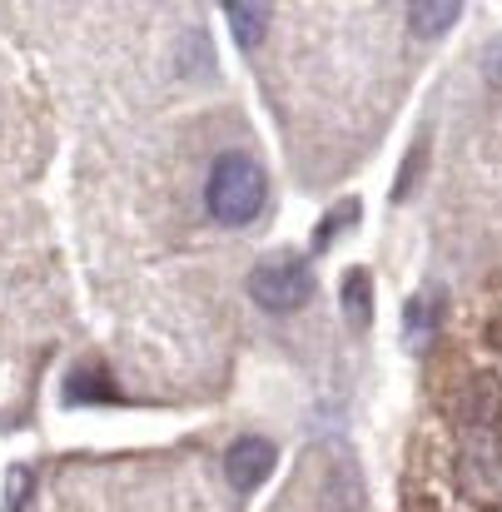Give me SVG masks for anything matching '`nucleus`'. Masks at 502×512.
<instances>
[{"instance_id":"1","label":"nucleus","mask_w":502,"mask_h":512,"mask_svg":"<svg viewBox=\"0 0 502 512\" xmlns=\"http://www.w3.org/2000/svg\"><path fill=\"white\" fill-rule=\"evenodd\" d=\"M264 199H269V174L254 155L244 150H229L209 165V184H204V204L219 224L229 229H244L264 214Z\"/></svg>"},{"instance_id":"2","label":"nucleus","mask_w":502,"mask_h":512,"mask_svg":"<svg viewBox=\"0 0 502 512\" xmlns=\"http://www.w3.org/2000/svg\"><path fill=\"white\" fill-rule=\"evenodd\" d=\"M249 299L269 314H294L314 299V269L294 254H279V259H264L254 274H249Z\"/></svg>"},{"instance_id":"3","label":"nucleus","mask_w":502,"mask_h":512,"mask_svg":"<svg viewBox=\"0 0 502 512\" xmlns=\"http://www.w3.org/2000/svg\"><path fill=\"white\" fill-rule=\"evenodd\" d=\"M274 463H279V448H274L269 438H259V433L234 438L229 453H224V473H229V483H234L239 493H254V488L274 473Z\"/></svg>"},{"instance_id":"4","label":"nucleus","mask_w":502,"mask_h":512,"mask_svg":"<svg viewBox=\"0 0 502 512\" xmlns=\"http://www.w3.org/2000/svg\"><path fill=\"white\" fill-rule=\"evenodd\" d=\"M458 418L468 428H493L502 418V378L498 373H473L463 383V403H458Z\"/></svg>"},{"instance_id":"5","label":"nucleus","mask_w":502,"mask_h":512,"mask_svg":"<svg viewBox=\"0 0 502 512\" xmlns=\"http://www.w3.org/2000/svg\"><path fill=\"white\" fill-rule=\"evenodd\" d=\"M458 20H463V5H458V0H423V5H408V25H413V35H423V40L448 35Z\"/></svg>"},{"instance_id":"6","label":"nucleus","mask_w":502,"mask_h":512,"mask_svg":"<svg viewBox=\"0 0 502 512\" xmlns=\"http://www.w3.org/2000/svg\"><path fill=\"white\" fill-rule=\"evenodd\" d=\"M338 304H343V314H348L353 329L368 324V314H373V279H368V269H348V274H343Z\"/></svg>"},{"instance_id":"7","label":"nucleus","mask_w":502,"mask_h":512,"mask_svg":"<svg viewBox=\"0 0 502 512\" xmlns=\"http://www.w3.org/2000/svg\"><path fill=\"white\" fill-rule=\"evenodd\" d=\"M438 319H443V294L438 289H428V294H418L413 304H408V319H403V339L413 343H428V334L438 329Z\"/></svg>"},{"instance_id":"8","label":"nucleus","mask_w":502,"mask_h":512,"mask_svg":"<svg viewBox=\"0 0 502 512\" xmlns=\"http://www.w3.org/2000/svg\"><path fill=\"white\" fill-rule=\"evenodd\" d=\"M224 20H229L239 50H254L269 30V5H224Z\"/></svg>"},{"instance_id":"9","label":"nucleus","mask_w":502,"mask_h":512,"mask_svg":"<svg viewBox=\"0 0 502 512\" xmlns=\"http://www.w3.org/2000/svg\"><path fill=\"white\" fill-rule=\"evenodd\" d=\"M358 214V204L348 199V204H338V209H329V219H319V229H314V249H329V239H334L338 224H348Z\"/></svg>"},{"instance_id":"10","label":"nucleus","mask_w":502,"mask_h":512,"mask_svg":"<svg viewBox=\"0 0 502 512\" xmlns=\"http://www.w3.org/2000/svg\"><path fill=\"white\" fill-rule=\"evenodd\" d=\"M418 165H423V145H413V150H408V165H403L398 184H393V189H398V199H408V189H413V174H418Z\"/></svg>"}]
</instances>
